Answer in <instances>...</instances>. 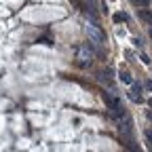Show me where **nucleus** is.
<instances>
[{
    "mask_svg": "<svg viewBox=\"0 0 152 152\" xmlns=\"http://www.w3.org/2000/svg\"><path fill=\"white\" fill-rule=\"evenodd\" d=\"M72 2H74V4H78V0H72Z\"/></svg>",
    "mask_w": 152,
    "mask_h": 152,
    "instance_id": "obj_10",
    "label": "nucleus"
},
{
    "mask_svg": "<svg viewBox=\"0 0 152 152\" xmlns=\"http://www.w3.org/2000/svg\"><path fill=\"white\" fill-rule=\"evenodd\" d=\"M118 76H121V80H123L125 85H133V78H131V74H129V72H121Z\"/></svg>",
    "mask_w": 152,
    "mask_h": 152,
    "instance_id": "obj_4",
    "label": "nucleus"
},
{
    "mask_svg": "<svg viewBox=\"0 0 152 152\" xmlns=\"http://www.w3.org/2000/svg\"><path fill=\"white\" fill-rule=\"evenodd\" d=\"M127 19V15L125 13H118V15H114V21H125Z\"/></svg>",
    "mask_w": 152,
    "mask_h": 152,
    "instance_id": "obj_6",
    "label": "nucleus"
},
{
    "mask_svg": "<svg viewBox=\"0 0 152 152\" xmlns=\"http://www.w3.org/2000/svg\"><path fill=\"white\" fill-rule=\"evenodd\" d=\"M146 89H150V91H152V80H148V83H146Z\"/></svg>",
    "mask_w": 152,
    "mask_h": 152,
    "instance_id": "obj_8",
    "label": "nucleus"
},
{
    "mask_svg": "<svg viewBox=\"0 0 152 152\" xmlns=\"http://www.w3.org/2000/svg\"><path fill=\"white\" fill-rule=\"evenodd\" d=\"M131 2L135 4V7H148V4H150V0H131Z\"/></svg>",
    "mask_w": 152,
    "mask_h": 152,
    "instance_id": "obj_5",
    "label": "nucleus"
},
{
    "mask_svg": "<svg viewBox=\"0 0 152 152\" xmlns=\"http://www.w3.org/2000/svg\"><path fill=\"white\" fill-rule=\"evenodd\" d=\"M142 17H144V19H148V21L152 23V15H150L148 11H142Z\"/></svg>",
    "mask_w": 152,
    "mask_h": 152,
    "instance_id": "obj_7",
    "label": "nucleus"
},
{
    "mask_svg": "<svg viewBox=\"0 0 152 152\" xmlns=\"http://www.w3.org/2000/svg\"><path fill=\"white\" fill-rule=\"evenodd\" d=\"M150 36H152V28H150Z\"/></svg>",
    "mask_w": 152,
    "mask_h": 152,
    "instance_id": "obj_11",
    "label": "nucleus"
},
{
    "mask_svg": "<svg viewBox=\"0 0 152 152\" xmlns=\"http://www.w3.org/2000/svg\"><path fill=\"white\" fill-rule=\"evenodd\" d=\"M85 34L89 36V40H91L93 45H97V47H102V45L106 42V36H104V32L97 28V23H95V21L85 23Z\"/></svg>",
    "mask_w": 152,
    "mask_h": 152,
    "instance_id": "obj_1",
    "label": "nucleus"
},
{
    "mask_svg": "<svg viewBox=\"0 0 152 152\" xmlns=\"http://www.w3.org/2000/svg\"><path fill=\"white\" fill-rule=\"evenodd\" d=\"M78 53H80V57H83V59H85V61H83V64H85V66H89V61H91V51H89V49H85V47H83V49H80V51H78Z\"/></svg>",
    "mask_w": 152,
    "mask_h": 152,
    "instance_id": "obj_3",
    "label": "nucleus"
},
{
    "mask_svg": "<svg viewBox=\"0 0 152 152\" xmlns=\"http://www.w3.org/2000/svg\"><path fill=\"white\" fill-rule=\"evenodd\" d=\"M148 140H150V142H152V129H150V131H148Z\"/></svg>",
    "mask_w": 152,
    "mask_h": 152,
    "instance_id": "obj_9",
    "label": "nucleus"
},
{
    "mask_svg": "<svg viewBox=\"0 0 152 152\" xmlns=\"http://www.w3.org/2000/svg\"><path fill=\"white\" fill-rule=\"evenodd\" d=\"M110 2H114V0H110Z\"/></svg>",
    "mask_w": 152,
    "mask_h": 152,
    "instance_id": "obj_12",
    "label": "nucleus"
},
{
    "mask_svg": "<svg viewBox=\"0 0 152 152\" xmlns=\"http://www.w3.org/2000/svg\"><path fill=\"white\" fill-rule=\"evenodd\" d=\"M131 99L133 102H142V85H137V83H133L131 85Z\"/></svg>",
    "mask_w": 152,
    "mask_h": 152,
    "instance_id": "obj_2",
    "label": "nucleus"
}]
</instances>
